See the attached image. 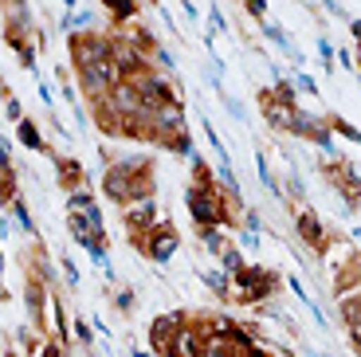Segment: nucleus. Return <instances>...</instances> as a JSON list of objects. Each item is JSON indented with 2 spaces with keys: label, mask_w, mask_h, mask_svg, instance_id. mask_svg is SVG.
<instances>
[{
  "label": "nucleus",
  "mask_w": 361,
  "mask_h": 357,
  "mask_svg": "<svg viewBox=\"0 0 361 357\" xmlns=\"http://www.w3.org/2000/svg\"><path fill=\"white\" fill-rule=\"evenodd\" d=\"M63 271H67V279H71V283H79V271H75V263H71V259L63 263Z\"/></svg>",
  "instance_id": "29"
},
{
  "label": "nucleus",
  "mask_w": 361,
  "mask_h": 357,
  "mask_svg": "<svg viewBox=\"0 0 361 357\" xmlns=\"http://www.w3.org/2000/svg\"><path fill=\"white\" fill-rule=\"evenodd\" d=\"M298 236L310 243L314 251H326V236H322V224H318L314 212H302L298 216Z\"/></svg>",
  "instance_id": "11"
},
{
  "label": "nucleus",
  "mask_w": 361,
  "mask_h": 357,
  "mask_svg": "<svg viewBox=\"0 0 361 357\" xmlns=\"http://www.w3.org/2000/svg\"><path fill=\"white\" fill-rule=\"evenodd\" d=\"M318 52H322V63H326V67H330V55H334V47H330V44H326V40H322V44H318Z\"/></svg>",
  "instance_id": "27"
},
{
  "label": "nucleus",
  "mask_w": 361,
  "mask_h": 357,
  "mask_svg": "<svg viewBox=\"0 0 361 357\" xmlns=\"http://www.w3.org/2000/svg\"><path fill=\"white\" fill-rule=\"evenodd\" d=\"M235 283H240V303H259L271 286H275V279L263 267H240L235 271Z\"/></svg>",
  "instance_id": "4"
},
{
  "label": "nucleus",
  "mask_w": 361,
  "mask_h": 357,
  "mask_svg": "<svg viewBox=\"0 0 361 357\" xmlns=\"http://www.w3.org/2000/svg\"><path fill=\"white\" fill-rule=\"evenodd\" d=\"M204 248L212 251V255H220V251H224V243H220V232H216V228H204Z\"/></svg>",
  "instance_id": "19"
},
{
  "label": "nucleus",
  "mask_w": 361,
  "mask_h": 357,
  "mask_svg": "<svg viewBox=\"0 0 361 357\" xmlns=\"http://www.w3.org/2000/svg\"><path fill=\"white\" fill-rule=\"evenodd\" d=\"M71 55L79 67H94V63H102L110 55V44L102 36H75L71 40Z\"/></svg>",
  "instance_id": "6"
},
{
  "label": "nucleus",
  "mask_w": 361,
  "mask_h": 357,
  "mask_svg": "<svg viewBox=\"0 0 361 357\" xmlns=\"http://www.w3.org/2000/svg\"><path fill=\"white\" fill-rule=\"evenodd\" d=\"M342 314H345V326H350L353 341H357V330H361V322H357V298H345V303H342Z\"/></svg>",
  "instance_id": "17"
},
{
  "label": "nucleus",
  "mask_w": 361,
  "mask_h": 357,
  "mask_svg": "<svg viewBox=\"0 0 361 357\" xmlns=\"http://www.w3.org/2000/svg\"><path fill=\"white\" fill-rule=\"evenodd\" d=\"M200 346H204V330H189V326H177L165 346L169 357H200Z\"/></svg>",
  "instance_id": "7"
},
{
  "label": "nucleus",
  "mask_w": 361,
  "mask_h": 357,
  "mask_svg": "<svg viewBox=\"0 0 361 357\" xmlns=\"http://www.w3.org/2000/svg\"><path fill=\"white\" fill-rule=\"evenodd\" d=\"M263 114H267V122L275 126V130H290V122H295V110H290V102L275 99V95H267V99H263Z\"/></svg>",
  "instance_id": "10"
},
{
  "label": "nucleus",
  "mask_w": 361,
  "mask_h": 357,
  "mask_svg": "<svg viewBox=\"0 0 361 357\" xmlns=\"http://www.w3.org/2000/svg\"><path fill=\"white\" fill-rule=\"evenodd\" d=\"M75 338H79L82 346L90 341V326H87V322H75Z\"/></svg>",
  "instance_id": "24"
},
{
  "label": "nucleus",
  "mask_w": 361,
  "mask_h": 357,
  "mask_svg": "<svg viewBox=\"0 0 361 357\" xmlns=\"http://www.w3.org/2000/svg\"><path fill=\"white\" fill-rule=\"evenodd\" d=\"M102 193H106L110 200H118V205H134V200H145L149 193H154V169L145 165V161H114L106 169V177H102Z\"/></svg>",
  "instance_id": "1"
},
{
  "label": "nucleus",
  "mask_w": 361,
  "mask_h": 357,
  "mask_svg": "<svg viewBox=\"0 0 361 357\" xmlns=\"http://www.w3.org/2000/svg\"><path fill=\"white\" fill-rule=\"evenodd\" d=\"M55 173H59V185L63 188H79L82 185V165L75 157H55Z\"/></svg>",
  "instance_id": "12"
},
{
  "label": "nucleus",
  "mask_w": 361,
  "mask_h": 357,
  "mask_svg": "<svg viewBox=\"0 0 361 357\" xmlns=\"http://www.w3.org/2000/svg\"><path fill=\"white\" fill-rule=\"evenodd\" d=\"M12 212H16V220H20V228H27L32 232V216H27V208L20 205V200H12Z\"/></svg>",
  "instance_id": "21"
},
{
  "label": "nucleus",
  "mask_w": 361,
  "mask_h": 357,
  "mask_svg": "<svg viewBox=\"0 0 361 357\" xmlns=\"http://www.w3.org/2000/svg\"><path fill=\"white\" fill-rule=\"evenodd\" d=\"M189 212H192V220H197V228H216L220 220H228V212H224V200L212 193V185L208 188H192L189 193Z\"/></svg>",
  "instance_id": "3"
},
{
  "label": "nucleus",
  "mask_w": 361,
  "mask_h": 357,
  "mask_svg": "<svg viewBox=\"0 0 361 357\" xmlns=\"http://www.w3.org/2000/svg\"><path fill=\"white\" fill-rule=\"evenodd\" d=\"M102 4L110 8V16H114V20H130L137 12V0H102Z\"/></svg>",
  "instance_id": "14"
},
{
  "label": "nucleus",
  "mask_w": 361,
  "mask_h": 357,
  "mask_svg": "<svg viewBox=\"0 0 361 357\" xmlns=\"http://www.w3.org/2000/svg\"><path fill=\"white\" fill-rule=\"evenodd\" d=\"M298 90H307V95H314V79H310V75H298Z\"/></svg>",
  "instance_id": "26"
},
{
  "label": "nucleus",
  "mask_w": 361,
  "mask_h": 357,
  "mask_svg": "<svg viewBox=\"0 0 361 357\" xmlns=\"http://www.w3.org/2000/svg\"><path fill=\"white\" fill-rule=\"evenodd\" d=\"M180 326V314H169V318H157L154 322V349L157 353H165V346H169L173 330Z\"/></svg>",
  "instance_id": "13"
},
{
  "label": "nucleus",
  "mask_w": 361,
  "mask_h": 357,
  "mask_svg": "<svg viewBox=\"0 0 361 357\" xmlns=\"http://www.w3.org/2000/svg\"><path fill=\"white\" fill-rule=\"evenodd\" d=\"M263 32H267V36L275 40V44H283V47H287V36H283L279 28H271V24H263Z\"/></svg>",
  "instance_id": "25"
},
{
  "label": "nucleus",
  "mask_w": 361,
  "mask_h": 357,
  "mask_svg": "<svg viewBox=\"0 0 361 357\" xmlns=\"http://www.w3.org/2000/svg\"><path fill=\"white\" fill-rule=\"evenodd\" d=\"M126 224H130V232L142 240L149 228H157V208H154V200L145 197V200H134L130 205V212H126Z\"/></svg>",
  "instance_id": "8"
},
{
  "label": "nucleus",
  "mask_w": 361,
  "mask_h": 357,
  "mask_svg": "<svg viewBox=\"0 0 361 357\" xmlns=\"http://www.w3.org/2000/svg\"><path fill=\"white\" fill-rule=\"evenodd\" d=\"M220 185H224L228 193H232V197H240V185H235V173L228 169V165H220Z\"/></svg>",
  "instance_id": "18"
},
{
  "label": "nucleus",
  "mask_w": 361,
  "mask_h": 357,
  "mask_svg": "<svg viewBox=\"0 0 361 357\" xmlns=\"http://www.w3.org/2000/svg\"><path fill=\"white\" fill-rule=\"evenodd\" d=\"M130 303H134V295H130V291H122V295H118V306H122V310H130Z\"/></svg>",
  "instance_id": "28"
},
{
  "label": "nucleus",
  "mask_w": 361,
  "mask_h": 357,
  "mask_svg": "<svg viewBox=\"0 0 361 357\" xmlns=\"http://www.w3.org/2000/svg\"><path fill=\"white\" fill-rule=\"evenodd\" d=\"M224 267L232 271V275H235L240 267H244V259H240V251H235V248H232V251H224Z\"/></svg>",
  "instance_id": "22"
},
{
  "label": "nucleus",
  "mask_w": 361,
  "mask_h": 357,
  "mask_svg": "<svg viewBox=\"0 0 361 357\" xmlns=\"http://www.w3.org/2000/svg\"><path fill=\"white\" fill-rule=\"evenodd\" d=\"M39 357H59V349H55V346H44V353H39Z\"/></svg>",
  "instance_id": "30"
},
{
  "label": "nucleus",
  "mask_w": 361,
  "mask_h": 357,
  "mask_svg": "<svg viewBox=\"0 0 361 357\" xmlns=\"http://www.w3.org/2000/svg\"><path fill=\"white\" fill-rule=\"evenodd\" d=\"M27 310H32V322H44V295L36 283L27 286Z\"/></svg>",
  "instance_id": "16"
},
{
  "label": "nucleus",
  "mask_w": 361,
  "mask_h": 357,
  "mask_svg": "<svg viewBox=\"0 0 361 357\" xmlns=\"http://www.w3.org/2000/svg\"><path fill=\"white\" fill-rule=\"evenodd\" d=\"M67 224H71V236L75 243H82V248L90 251V255L99 259V263H106V255H102V243H106V228H102V212L99 205L87 197V193H75L71 197V208H67Z\"/></svg>",
  "instance_id": "2"
},
{
  "label": "nucleus",
  "mask_w": 361,
  "mask_h": 357,
  "mask_svg": "<svg viewBox=\"0 0 361 357\" xmlns=\"http://www.w3.org/2000/svg\"><path fill=\"white\" fill-rule=\"evenodd\" d=\"M142 251L154 259V263H165V259L177 251V232L165 228V224H157V228H149V232L142 236Z\"/></svg>",
  "instance_id": "5"
},
{
  "label": "nucleus",
  "mask_w": 361,
  "mask_h": 357,
  "mask_svg": "<svg viewBox=\"0 0 361 357\" xmlns=\"http://www.w3.org/2000/svg\"><path fill=\"white\" fill-rule=\"evenodd\" d=\"M247 12H252L255 20H263V12H267V0H247Z\"/></svg>",
  "instance_id": "23"
},
{
  "label": "nucleus",
  "mask_w": 361,
  "mask_h": 357,
  "mask_svg": "<svg viewBox=\"0 0 361 357\" xmlns=\"http://www.w3.org/2000/svg\"><path fill=\"white\" fill-rule=\"evenodd\" d=\"M204 283L212 286L216 295H228V283H224V279H220V271H208V275H204Z\"/></svg>",
  "instance_id": "20"
},
{
  "label": "nucleus",
  "mask_w": 361,
  "mask_h": 357,
  "mask_svg": "<svg viewBox=\"0 0 361 357\" xmlns=\"http://www.w3.org/2000/svg\"><path fill=\"white\" fill-rule=\"evenodd\" d=\"M318 357H326V353H318Z\"/></svg>",
  "instance_id": "31"
},
{
  "label": "nucleus",
  "mask_w": 361,
  "mask_h": 357,
  "mask_svg": "<svg viewBox=\"0 0 361 357\" xmlns=\"http://www.w3.org/2000/svg\"><path fill=\"white\" fill-rule=\"evenodd\" d=\"M16 200V173L8 165V142L0 138V205H12Z\"/></svg>",
  "instance_id": "9"
},
{
  "label": "nucleus",
  "mask_w": 361,
  "mask_h": 357,
  "mask_svg": "<svg viewBox=\"0 0 361 357\" xmlns=\"http://www.w3.org/2000/svg\"><path fill=\"white\" fill-rule=\"evenodd\" d=\"M20 142H24L27 150H44V138H39V130L32 122H20Z\"/></svg>",
  "instance_id": "15"
}]
</instances>
